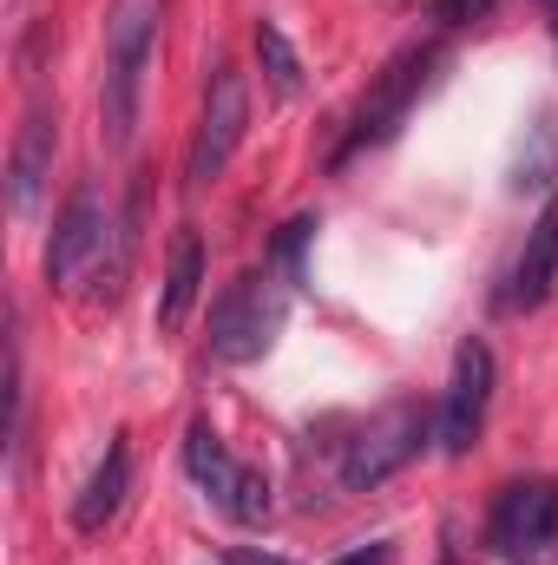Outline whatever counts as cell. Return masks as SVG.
Here are the masks:
<instances>
[{
	"label": "cell",
	"instance_id": "cell-1",
	"mask_svg": "<svg viewBox=\"0 0 558 565\" xmlns=\"http://www.w3.org/2000/svg\"><path fill=\"white\" fill-rule=\"evenodd\" d=\"M151 53H158V7L151 0H126L119 20L106 26V79H99V119H106V145L112 151H126L132 132H139Z\"/></svg>",
	"mask_w": 558,
	"mask_h": 565
},
{
	"label": "cell",
	"instance_id": "cell-2",
	"mask_svg": "<svg viewBox=\"0 0 558 565\" xmlns=\"http://www.w3.org/2000/svg\"><path fill=\"white\" fill-rule=\"evenodd\" d=\"M427 440H440V408H427V402H415V395L388 402L382 415H368V427L348 440L342 487H348V493H375V487H388L408 460H420Z\"/></svg>",
	"mask_w": 558,
	"mask_h": 565
},
{
	"label": "cell",
	"instance_id": "cell-3",
	"mask_svg": "<svg viewBox=\"0 0 558 565\" xmlns=\"http://www.w3.org/2000/svg\"><path fill=\"white\" fill-rule=\"evenodd\" d=\"M433 66H440V40H415V46H401V53L388 60V73L375 79V93L355 106V119H348V139L335 145V164H348V158H362V151H375V145L395 139V132L408 126L415 99L427 93Z\"/></svg>",
	"mask_w": 558,
	"mask_h": 565
},
{
	"label": "cell",
	"instance_id": "cell-4",
	"mask_svg": "<svg viewBox=\"0 0 558 565\" xmlns=\"http://www.w3.org/2000/svg\"><path fill=\"white\" fill-rule=\"evenodd\" d=\"M282 316H289V302H282V289H277L270 270L237 277L217 296V309H211V355H217L224 369L264 362L282 335Z\"/></svg>",
	"mask_w": 558,
	"mask_h": 565
},
{
	"label": "cell",
	"instance_id": "cell-5",
	"mask_svg": "<svg viewBox=\"0 0 558 565\" xmlns=\"http://www.w3.org/2000/svg\"><path fill=\"white\" fill-rule=\"evenodd\" d=\"M486 546L506 565H552L558 559V480L533 473L500 487L493 513H486Z\"/></svg>",
	"mask_w": 558,
	"mask_h": 565
},
{
	"label": "cell",
	"instance_id": "cell-6",
	"mask_svg": "<svg viewBox=\"0 0 558 565\" xmlns=\"http://www.w3.org/2000/svg\"><path fill=\"white\" fill-rule=\"evenodd\" d=\"M250 132V79L244 66L217 60L211 66V86H204V119H197V139H191V158H184V184H217L224 164L237 158V145Z\"/></svg>",
	"mask_w": 558,
	"mask_h": 565
},
{
	"label": "cell",
	"instance_id": "cell-7",
	"mask_svg": "<svg viewBox=\"0 0 558 565\" xmlns=\"http://www.w3.org/2000/svg\"><path fill=\"white\" fill-rule=\"evenodd\" d=\"M106 237H112V211H106L99 184H79V191L66 198V211L53 217V237H46V282H53L60 296H73L93 270L106 277Z\"/></svg>",
	"mask_w": 558,
	"mask_h": 565
},
{
	"label": "cell",
	"instance_id": "cell-8",
	"mask_svg": "<svg viewBox=\"0 0 558 565\" xmlns=\"http://www.w3.org/2000/svg\"><path fill=\"white\" fill-rule=\"evenodd\" d=\"M486 408H493V349L480 335L460 342L453 355V382H447V402H440V454H466L486 427Z\"/></svg>",
	"mask_w": 558,
	"mask_h": 565
},
{
	"label": "cell",
	"instance_id": "cell-9",
	"mask_svg": "<svg viewBox=\"0 0 558 565\" xmlns=\"http://www.w3.org/2000/svg\"><path fill=\"white\" fill-rule=\"evenodd\" d=\"M53 151H60V119H53L46 99H33L26 119H20V132H13V158H7L13 217H26V211L40 204V191H46V178H53Z\"/></svg>",
	"mask_w": 558,
	"mask_h": 565
},
{
	"label": "cell",
	"instance_id": "cell-10",
	"mask_svg": "<svg viewBox=\"0 0 558 565\" xmlns=\"http://www.w3.org/2000/svg\"><path fill=\"white\" fill-rule=\"evenodd\" d=\"M558 289V198L533 217V231H526V244H519V257H513V277H506V309H539L546 296Z\"/></svg>",
	"mask_w": 558,
	"mask_h": 565
},
{
	"label": "cell",
	"instance_id": "cell-11",
	"mask_svg": "<svg viewBox=\"0 0 558 565\" xmlns=\"http://www.w3.org/2000/svg\"><path fill=\"white\" fill-rule=\"evenodd\" d=\"M126 493H132V447H126V434H112V440H106V460L93 467V480H86L79 500H73V526H79V533H106V526L119 520Z\"/></svg>",
	"mask_w": 558,
	"mask_h": 565
},
{
	"label": "cell",
	"instance_id": "cell-12",
	"mask_svg": "<svg viewBox=\"0 0 558 565\" xmlns=\"http://www.w3.org/2000/svg\"><path fill=\"white\" fill-rule=\"evenodd\" d=\"M197 296H204V237H197V231L184 224V231L171 237V257H164V282H158V329H164V335H178V329L191 322Z\"/></svg>",
	"mask_w": 558,
	"mask_h": 565
},
{
	"label": "cell",
	"instance_id": "cell-13",
	"mask_svg": "<svg viewBox=\"0 0 558 565\" xmlns=\"http://www.w3.org/2000/svg\"><path fill=\"white\" fill-rule=\"evenodd\" d=\"M184 467H191V480L217 500V513H230V500H237V487H244V467L230 460V447L217 440L211 422H191V434H184Z\"/></svg>",
	"mask_w": 558,
	"mask_h": 565
},
{
	"label": "cell",
	"instance_id": "cell-14",
	"mask_svg": "<svg viewBox=\"0 0 558 565\" xmlns=\"http://www.w3.org/2000/svg\"><path fill=\"white\" fill-rule=\"evenodd\" d=\"M257 60H264V79H270L277 99L302 93V60H296V46H289V33L277 20H257Z\"/></svg>",
	"mask_w": 558,
	"mask_h": 565
},
{
	"label": "cell",
	"instance_id": "cell-15",
	"mask_svg": "<svg viewBox=\"0 0 558 565\" xmlns=\"http://www.w3.org/2000/svg\"><path fill=\"white\" fill-rule=\"evenodd\" d=\"M270 480H264V467H244V487H237V500H230V520L237 526H264L270 520Z\"/></svg>",
	"mask_w": 558,
	"mask_h": 565
},
{
	"label": "cell",
	"instance_id": "cell-16",
	"mask_svg": "<svg viewBox=\"0 0 558 565\" xmlns=\"http://www.w3.org/2000/svg\"><path fill=\"white\" fill-rule=\"evenodd\" d=\"M309 231H315V217H289V224H282V237H277V264L296 282H302V244H309Z\"/></svg>",
	"mask_w": 558,
	"mask_h": 565
},
{
	"label": "cell",
	"instance_id": "cell-17",
	"mask_svg": "<svg viewBox=\"0 0 558 565\" xmlns=\"http://www.w3.org/2000/svg\"><path fill=\"white\" fill-rule=\"evenodd\" d=\"M539 139H546V151H558V132H552V119H539ZM519 191L526 184H546V158H519V178H513Z\"/></svg>",
	"mask_w": 558,
	"mask_h": 565
},
{
	"label": "cell",
	"instance_id": "cell-18",
	"mask_svg": "<svg viewBox=\"0 0 558 565\" xmlns=\"http://www.w3.org/2000/svg\"><path fill=\"white\" fill-rule=\"evenodd\" d=\"M486 7H493V0H440V7H433V20H453V26H460V20H480Z\"/></svg>",
	"mask_w": 558,
	"mask_h": 565
},
{
	"label": "cell",
	"instance_id": "cell-19",
	"mask_svg": "<svg viewBox=\"0 0 558 565\" xmlns=\"http://www.w3.org/2000/svg\"><path fill=\"white\" fill-rule=\"evenodd\" d=\"M224 565H296V559H282V553H264V546H230V553H224Z\"/></svg>",
	"mask_w": 558,
	"mask_h": 565
},
{
	"label": "cell",
	"instance_id": "cell-20",
	"mask_svg": "<svg viewBox=\"0 0 558 565\" xmlns=\"http://www.w3.org/2000/svg\"><path fill=\"white\" fill-rule=\"evenodd\" d=\"M335 565H388V540H368V546H355V553H342Z\"/></svg>",
	"mask_w": 558,
	"mask_h": 565
},
{
	"label": "cell",
	"instance_id": "cell-21",
	"mask_svg": "<svg viewBox=\"0 0 558 565\" xmlns=\"http://www.w3.org/2000/svg\"><path fill=\"white\" fill-rule=\"evenodd\" d=\"M546 7H552V33H558V0H546Z\"/></svg>",
	"mask_w": 558,
	"mask_h": 565
}]
</instances>
